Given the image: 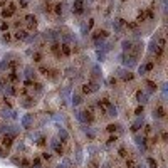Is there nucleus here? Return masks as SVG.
Wrapping results in <instances>:
<instances>
[{
	"instance_id": "nucleus-27",
	"label": "nucleus",
	"mask_w": 168,
	"mask_h": 168,
	"mask_svg": "<svg viewBox=\"0 0 168 168\" xmlns=\"http://www.w3.org/2000/svg\"><path fill=\"white\" fill-rule=\"evenodd\" d=\"M59 136H60V140H62V143H66L69 140V134H67V131L64 128H59Z\"/></svg>"
},
{
	"instance_id": "nucleus-36",
	"label": "nucleus",
	"mask_w": 168,
	"mask_h": 168,
	"mask_svg": "<svg viewBox=\"0 0 168 168\" xmlns=\"http://www.w3.org/2000/svg\"><path fill=\"white\" fill-rule=\"evenodd\" d=\"M8 22H5V20H4V22H2V24H0V30H2V32H8Z\"/></svg>"
},
{
	"instance_id": "nucleus-10",
	"label": "nucleus",
	"mask_w": 168,
	"mask_h": 168,
	"mask_svg": "<svg viewBox=\"0 0 168 168\" xmlns=\"http://www.w3.org/2000/svg\"><path fill=\"white\" fill-rule=\"evenodd\" d=\"M51 52H52L57 59L62 57V56H60V44L59 42H51Z\"/></svg>"
},
{
	"instance_id": "nucleus-20",
	"label": "nucleus",
	"mask_w": 168,
	"mask_h": 168,
	"mask_svg": "<svg viewBox=\"0 0 168 168\" xmlns=\"http://www.w3.org/2000/svg\"><path fill=\"white\" fill-rule=\"evenodd\" d=\"M12 143H13V134H5V136H4V146L10 148Z\"/></svg>"
},
{
	"instance_id": "nucleus-18",
	"label": "nucleus",
	"mask_w": 168,
	"mask_h": 168,
	"mask_svg": "<svg viewBox=\"0 0 168 168\" xmlns=\"http://www.w3.org/2000/svg\"><path fill=\"white\" fill-rule=\"evenodd\" d=\"M141 126H143V116H140V118H138V119L133 123V126H131V131H133V133H136V131H138Z\"/></svg>"
},
{
	"instance_id": "nucleus-14",
	"label": "nucleus",
	"mask_w": 168,
	"mask_h": 168,
	"mask_svg": "<svg viewBox=\"0 0 168 168\" xmlns=\"http://www.w3.org/2000/svg\"><path fill=\"white\" fill-rule=\"evenodd\" d=\"M5 94L7 96H19V89H17V86H13V84H8L5 87Z\"/></svg>"
},
{
	"instance_id": "nucleus-28",
	"label": "nucleus",
	"mask_w": 168,
	"mask_h": 168,
	"mask_svg": "<svg viewBox=\"0 0 168 168\" xmlns=\"http://www.w3.org/2000/svg\"><path fill=\"white\" fill-rule=\"evenodd\" d=\"M32 87H34V91H35L37 94H40L42 91H44V86H42L40 82H37V81H34V86Z\"/></svg>"
},
{
	"instance_id": "nucleus-22",
	"label": "nucleus",
	"mask_w": 168,
	"mask_h": 168,
	"mask_svg": "<svg viewBox=\"0 0 168 168\" xmlns=\"http://www.w3.org/2000/svg\"><path fill=\"white\" fill-rule=\"evenodd\" d=\"M145 84H146L148 86V93H155V91H156V89H158V87H156V82H153V81H145Z\"/></svg>"
},
{
	"instance_id": "nucleus-35",
	"label": "nucleus",
	"mask_w": 168,
	"mask_h": 168,
	"mask_svg": "<svg viewBox=\"0 0 168 168\" xmlns=\"http://www.w3.org/2000/svg\"><path fill=\"white\" fill-rule=\"evenodd\" d=\"M87 84H89V86H91V89H93V93H96V91H98V89H99V84H98V82H96V81H89V82H87Z\"/></svg>"
},
{
	"instance_id": "nucleus-23",
	"label": "nucleus",
	"mask_w": 168,
	"mask_h": 168,
	"mask_svg": "<svg viewBox=\"0 0 168 168\" xmlns=\"http://www.w3.org/2000/svg\"><path fill=\"white\" fill-rule=\"evenodd\" d=\"M124 27H126L128 30H131V32L138 34V24H136V22H128V24H126Z\"/></svg>"
},
{
	"instance_id": "nucleus-17",
	"label": "nucleus",
	"mask_w": 168,
	"mask_h": 168,
	"mask_svg": "<svg viewBox=\"0 0 168 168\" xmlns=\"http://www.w3.org/2000/svg\"><path fill=\"white\" fill-rule=\"evenodd\" d=\"M104 113H108V116H113V118H116V116H118V109H116V106L111 103V104L106 108V111H104Z\"/></svg>"
},
{
	"instance_id": "nucleus-5",
	"label": "nucleus",
	"mask_w": 168,
	"mask_h": 168,
	"mask_svg": "<svg viewBox=\"0 0 168 168\" xmlns=\"http://www.w3.org/2000/svg\"><path fill=\"white\" fill-rule=\"evenodd\" d=\"M7 82H8V84H13V86H15V82H19L20 81V74L17 72V71H10V72L7 74Z\"/></svg>"
},
{
	"instance_id": "nucleus-51",
	"label": "nucleus",
	"mask_w": 168,
	"mask_h": 168,
	"mask_svg": "<svg viewBox=\"0 0 168 168\" xmlns=\"http://www.w3.org/2000/svg\"><path fill=\"white\" fill-rule=\"evenodd\" d=\"M57 168H66V167H64V165H59V167H57Z\"/></svg>"
},
{
	"instance_id": "nucleus-6",
	"label": "nucleus",
	"mask_w": 168,
	"mask_h": 168,
	"mask_svg": "<svg viewBox=\"0 0 168 168\" xmlns=\"http://www.w3.org/2000/svg\"><path fill=\"white\" fill-rule=\"evenodd\" d=\"M29 30H24V29H17V32L13 34V39L15 40H27L29 39Z\"/></svg>"
},
{
	"instance_id": "nucleus-32",
	"label": "nucleus",
	"mask_w": 168,
	"mask_h": 168,
	"mask_svg": "<svg viewBox=\"0 0 168 168\" xmlns=\"http://www.w3.org/2000/svg\"><path fill=\"white\" fill-rule=\"evenodd\" d=\"M146 161H148V165H150V168H158V163H156V160L155 158H146Z\"/></svg>"
},
{
	"instance_id": "nucleus-4",
	"label": "nucleus",
	"mask_w": 168,
	"mask_h": 168,
	"mask_svg": "<svg viewBox=\"0 0 168 168\" xmlns=\"http://www.w3.org/2000/svg\"><path fill=\"white\" fill-rule=\"evenodd\" d=\"M32 123H34V114H24L22 119H20V124H22V128H25V129H30Z\"/></svg>"
},
{
	"instance_id": "nucleus-44",
	"label": "nucleus",
	"mask_w": 168,
	"mask_h": 168,
	"mask_svg": "<svg viewBox=\"0 0 168 168\" xmlns=\"http://www.w3.org/2000/svg\"><path fill=\"white\" fill-rule=\"evenodd\" d=\"M118 141V136H111L109 140H108V145H113V143H116Z\"/></svg>"
},
{
	"instance_id": "nucleus-40",
	"label": "nucleus",
	"mask_w": 168,
	"mask_h": 168,
	"mask_svg": "<svg viewBox=\"0 0 168 168\" xmlns=\"http://www.w3.org/2000/svg\"><path fill=\"white\" fill-rule=\"evenodd\" d=\"M116 82H118V79H116L114 76H111V77L108 79V84H109V86H116Z\"/></svg>"
},
{
	"instance_id": "nucleus-33",
	"label": "nucleus",
	"mask_w": 168,
	"mask_h": 168,
	"mask_svg": "<svg viewBox=\"0 0 168 168\" xmlns=\"http://www.w3.org/2000/svg\"><path fill=\"white\" fill-rule=\"evenodd\" d=\"M19 96L27 98V96H29V87H20V89H19Z\"/></svg>"
},
{
	"instance_id": "nucleus-42",
	"label": "nucleus",
	"mask_w": 168,
	"mask_h": 168,
	"mask_svg": "<svg viewBox=\"0 0 168 168\" xmlns=\"http://www.w3.org/2000/svg\"><path fill=\"white\" fill-rule=\"evenodd\" d=\"M44 7H46V8H44L46 12H52V4H51V2H47V4H46Z\"/></svg>"
},
{
	"instance_id": "nucleus-47",
	"label": "nucleus",
	"mask_w": 168,
	"mask_h": 168,
	"mask_svg": "<svg viewBox=\"0 0 168 168\" xmlns=\"http://www.w3.org/2000/svg\"><path fill=\"white\" fill-rule=\"evenodd\" d=\"M20 25H22V20H15V22H13V27H15V29H20Z\"/></svg>"
},
{
	"instance_id": "nucleus-9",
	"label": "nucleus",
	"mask_w": 168,
	"mask_h": 168,
	"mask_svg": "<svg viewBox=\"0 0 168 168\" xmlns=\"http://www.w3.org/2000/svg\"><path fill=\"white\" fill-rule=\"evenodd\" d=\"M153 118L155 119H163V118H165V108L161 106V104L153 109Z\"/></svg>"
},
{
	"instance_id": "nucleus-11",
	"label": "nucleus",
	"mask_w": 168,
	"mask_h": 168,
	"mask_svg": "<svg viewBox=\"0 0 168 168\" xmlns=\"http://www.w3.org/2000/svg\"><path fill=\"white\" fill-rule=\"evenodd\" d=\"M25 22L29 24V30H32V29H35L37 27V19H35V15H25Z\"/></svg>"
},
{
	"instance_id": "nucleus-26",
	"label": "nucleus",
	"mask_w": 168,
	"mask_h": 168,
	"mask_svg": "<svg viewBox=\"0 0 168 168\" xmlns=\"http://www.w3.org/2000/svg\"><path fill=\"white\" fill-rule=\"evenodd\" d=\"M119 76H121V79L123 81H133V77H134V74L129 72V71H124V72L119 74Z\"/></svg>"
},
{
	"instance_id": "nucleus-41",
	"label": "nucleus",
	"mask_w": 168,
	"mask_h": 168,
	"mask_svg": "<svg viewBox=\"0 0 168 168\" xmlns=\"http://www.w3.org/2000/svg\"><path fill=\"white\" fill-rule=\"evenodd\" d=\"M7 86H8V82H7L5 77H4V79H0V91H2V89H5Z\"/></svg>"
},
{
	"instance_id": "nucleus-48",
	"label": "nucleus",
	"mask_w": 168,
	"mask_h": 168,
	"mask_svg": "<svg viewBox=\"0 0 168 168\" xmlns=\"http://www.w3.org/2000/svg\"><path fill=\"white\" fill-rule=\"evenodd\" d=\"M42 158L44 160H51V153H42Z\"/></svg>"
},
{
	"instance_id": "nucleus-16",
	"label": "nucleus",
	"mask_w": 168,
	"mask_h": 168,
	"mask_svg": "<svg viewBox=\"0 0 168 168\" xmlns=\"http://www.w3.org/2000/svg\"><path fill=\"white\" fill-rule=\"evenodd\" d=\"M32 60L34 62H37V64H42V60H44V56L40 51H34L32 52Z\"/></svg>"
},
{
	"instance_id": "nucleus-37",
	"label": "nucleus",
	"mask_w": 168,
	"mask_h": 168,
	"mask_svg": "<svg viewBox=\"0 0 168 168\" xmlns=\"http://www.w3.org/2000/svg\"><path fill=\"white\" fill-rule=\"evenodd\" d=\"M119 124H109V126H108V131H109V133H114V131H118V129H119Z\"/></svg>"
},
{
	"instance_id": "nucleus-1",
	"label": "nucleus",
	"mask_w": 168,
	"mask_h": 168,
	"mask_svg": "<svg viewBox=\"0 0 168 168\" xmlns=\"http://www.w3.org/2000/svg\"><path fill=\"white\" fill-rule=\"evenodd\" d=\"M108 37H109V34H108V30H104V29H98V30H94L93 35H91V39L94 40V44L98 47L103 46V40H106Z\"/></svg>"
},
{
	"instance_id": "nucleus-24",
	"label": "nucleus",
	"mask_w": 168,
	"mask_h": 168,
	"mask_svg": "<svg viewBox=\"0 0 168 168\" xmlns=\"http://www.w3.org/2000/svg\"><path fill=\"white\" fill-rule=\"evenodd\" d=\"M25 72H27V79L35 81V71H34V69H32L30 66H29V67H25Z\"/></svg>"
},
{
	"instance_id": "nucleus-31",
	"label": "nucleus",
	"mask_w": 168,
	"mask_h": 168,
	"mask_svg": "<svg viewBox=\"0 0 168 168\" xmlns=\"http://www.w3.org/2000/svg\"><path fill=\"white\" fill-rule=\"evenodd\" d=\"M10 40H12V34L4 32V35H2V42H4V44H8Z\"/></svg>"
},
{
	"instance_id": "nucleus-49",
	"label": "nucleus",
	"mask_w": 168,
	"mask_h": 168,
	"mask_svg": "<svg viewBox=\"0 0 168 168\" xmlns=\"http://www.w3.org/2000/svg\"><path fill=\"white\" fill-rule=\"evenodd\" d=\"M7 2H8V0H0V7H2V8H4V5H5Z\"/></svg>"
},
{
	"instance_id": "nucleus-3",
	"label": "nucleus",
	"mask_w": 168,
	"mask_h": 168,
	"mask_svg": "<svg viewBox=\"0 0 168 168\" xmlns=\"http://www.w3.org/2000/svg\"><path fill=\"white\" fill-rule=\"evenodd\" d=\"M15 10H17V5H15L13 2H8V5L2 8L0 15H2V19H10L13 13H15Z\"/></svg>"
},
{
	"instance_id": "nucleus-43",
	"label": "nucleus",
	"mask_w": 168,
	"mask_h": 168,
	"mask_svg": "<svg viewBox=\"0 0 168 168\" xmlns=\"http://www.w3.org/2000/svg\"><path fill=\"white\" fill-rule=\"evenodd\" d=\"M24 84H25V87H32V86H34V81L25 79V81H24Z\"/></svg>"
},
{
	"instance_id": "nucleus-45",
	"label": "nucleus",
	"mask_w": 168,
	"mask_h": 168,
	"mask_svg": "<svg viewBox=\"0 0 168 168\" xmlns=\"http://www.w3.org/2000/svg\"><path fill=\"white\" fill-rule=\"evenodd\" d=\"M118 153H119V156H126V148H124V146H121Z\"/></svg>"
},
{
	"instance_id": "nucleus-46",
	"label": "nucleus",
	"mask_w": 168,
	"mask_h": 168,
	"mask_svg": "<svg viewBox=\"0 0 168 168\" xmlns=\"http://www.w3.org/2000/svg\"><path fill=\"white\" fill-rule=\"evenodd\" d=\"M145 72H146V71H145V67L143 66L138 67V74H140V76H145Z\"/></svg>"
},
{
	"instance_id": "nucleus-21",
	"label": "nucleus",
	"mask_w": 168,
	"mask_h": 168,
	"mask_svg": "<svg viewBox=\"0 0 168 168\" xmlns=\"http://www.w3.org/2000/svg\"><path fill=\"white\" fill-rule=\"evenodd\" d=\"M54 13H56V15H62V12H64V4H56V5H54Z\"/></svg>"
},
{
	"instance_id": "nucleus-2",
	"label": "nucleus",
	"mask_w": 168,
	"mask_h": 168,
	"mask_svg": "<svg viewBox=\"0 0 168 168\" xmlns=\"http://www.w3.org/2000/svg\"><path fill=\"white\" fill-rule=\"evenodd\" d=\"M84 12H86V4H84V0H74L72 2V13L74 15L81 17Z\"/></svg>"
},
{
	"instance_id": "nucleus-12",
	"label": "nucleus",
	"mask_w": 168,
	"mask_h": 168,
	"mask_svg": "<svg viewBox=\"0 0 168 168\" xmlns=\"http://www.w3.org/2000/svg\"><path fill=\"white\" fill-rule=\"evenodd\" d=\"M124 25H126V22H124V19H114L113 22V27L116 32H121L123 29H124Z\"/></svg>"
},
{
	"instance_id": "nucleus-15",
	"label": "nucleus",
	"mask_w": 168,
	"mask_h": 168,
	"mask_svg": "<svg viewBox=\"0 0 168 168\" xmlns=\"http://www.w3.org/2000/svg\"><path fill=\"white\" fill-rule=\"evenodd\" d=\"M134 141H136V145H138V146H140L143 151L146 150V141H145V138H143V136L136 134V136H134Z\"/></svg>"
},
{
	"instance_id": "nucleus-39",
	"label": "nucleus",
	"mask_w": 168,
	"mask_h": 168,
	"mask_svg": "<svg viewBox=\"0 0 168 168\" xmlns=\"http://www.w3.org/2000/svg\"><path fill=\"white\" fill-rule=\"evenodd\" d=\"M19 7L20 8H29V2L27 0H19Z\"/></svg>"
},
{
	"instance_id": "nucleus-8",
	"label": "nucleus",
	"mask_w": 168,
	"mask_h": 168,
	"mask_svg": "<svg viewBox=\"0 0 168 168\" xmlns=\"http://www.w3.org/2000/svg\"><path fill=\"white\" fill-rule=\"evenodd\" d=\"M71 54H72L71 46H69L67 42H62V44H60V56H62V57H69Z\"/></svg>"
},
{
	"instance_id": "nucleus-30",
	"label": "nucleus",
	"mask_w": 168,
	"mask_h": 168,
	"mask_svg": "<svg viewBox=\"0 0 168 168\" xmlns=\"http://www.w3.org/2000/svg\"><path fill=\"white\" fill-rule=\"evenodd\" d=\"M145 17H146L148 20H155V12H153V8H146V10H145Z\"/></svg>"
},
{
	"instance_id": "nucleus-13",
	"label": "nucleus",
	"mask_w": 168,
	"mask_h": 168,
	"mask_svg": "<svg viewBox=\"0 0 168 168\" xmlns=\"http://www.w3.org/2000/svg\"><path fill=\"white\" fill-rule=\"evenodd\" d=\"M20 106H22V108H32V106H35V98H30V96L24 98V101L20 103Z\"/></svg>"
},
{
	"instance_id": "nucleus-19",
	"label": "nucleus",
	"mask_w": 168,
	"mask_h": 168,
	"mask_svg": "<svg viewBox=\"0 0 168 168\" xmlns=\"http://www.w3.org/2000/svg\"><path fill=\"white\" fill-rule=\"evenodd\" d=\"M51 146H52V150H54L57 155H62V146L59 145V141H57V140H52V141H51Z\"/></svg>"
},
{
	"instance_id": "nucleus-38",
	"label": "nucleus",
	"mask_w": 168,
	"mask_h": 168,
	"mask_svg": "<svg viewBox=\"0 0 168 168\" xmlns=\"http://www.w3.org/2000/svg\"><path fill=\"white\" fill-rule=\"evenodd\" d=\"M143 109H145V108H143V104H141V106H138L136 109H134V114H136L138 118H140V116H143Z\"/></svg>"
},
{
	"instance_id": "nucleus-29",
	"label": "nucleus",
	"mask_w": 168,
	"mask_h": 168,
	"mask_svg": "<svg viewBox=\"0 0 168 168\" xmlns=\"http://www.w3.org/2000/svg\"><path fill=\"white\" fill-rule=\"evenodd\" d=\"M81 103H82V96H81V94H72V104L74 106H77Z\"/></svg>"
},
{
	"instance_id": "nucleus-25",
	"label": "nucleus",
	"mask_w": 168,
	"mask_h": 168,
	"mask_svg": "<svg viewBox=\"0 0 168 168\" xmlns=\"http://www.w3.org/2000/svg\"><path fill=\"white\" fill-rule=\"evenodd\" d=\"M39 72L42 74V76H46V77H47V76H49V72H51V67H47L46 64H40V66H39Z\"/></svg>"
},
{
	"instance_id": "nucleus-50",
	"label": "nucleus",
	"mask_w": 168,
	"mask_h": 168,
	"mask_svg": "<svg viewBox=\"0 0 168 168\" xmlns=\"http://www.w3.org/2000/svg\"><path fill=\"white\" fill-rule=\"evenodd\" d=\"M4 156H5V153H4V150L0 148V158H4Z\"/></svg>"
},
{
	"instance_id": "nucleus-34",
	"label": "nucleus",
	"mask_w": 168,
	"mask_h": 168,
	"mask_svg": "<svg viewBox=\"0 0 168 168\" xmlns=\"http://www.w3.org/2000/svg\"><path fill=\"white\" fill-rule=\"evenodd\" d=\"M93 93V89H91V86H89V84H82V94H91Z\"/></svg>"
},
{
	"instance_id": "nucleus-7",
	"label": "nucleus",
	"mask_w": 168,
	"mask_h": 168,
	"mask_svg": "<svg viewBox=\"0 0 168 168\" xmlns=\"http://www.w3.org/2000/svg\"><path fill=\"white\" fill-rule=\"evenodd\" d=\"M148 98H150V94H148L145 89H138V91H136V101H138V103H146Z\"/></svg>"
}]
</instances>
